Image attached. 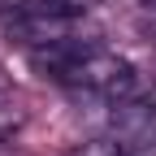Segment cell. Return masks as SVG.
<instances>
[{"mask_svg": "<svg viewBox=\"0 0 156 156\" xmlns=\"http://www.w3.org/2000/svg\"><path fill=\"white\" fill-rule=\"evenodd\" d=\"M65 87L87 91V95H95V100L117 104V100H130V95H134L139 78H134V65L126 61V56L95 48V52H87L83 61H78V69L65 78Z\"/></svg>", "mask_w": 156, "mask_h": 156, "instance_id": "cell-1", "label": "cell"}, {"mask_svg": "<svg viewBox=\"0 0 156 156\" xmlns=\"http://www.w3.org/2000/svg\"><path fill=\"white\" fill-rule=\"evenodd\" d=\"M113 139L122 143L130 156H139V152H156V104L147 100H117L113 104Z\"/></svg>", "mask_w": 156, "mask_h": 156, "instance_id": "cell-2", "label": "cell"}, {"mask_svg": "<svg viewBox=\"0 0 156 156\" xmlns=\"http://www.w3.org/2000/svg\"><path fill=\"white\" fill-rule=\"evenodd\" d=\"M69 156H130L117 139H87V143H78Z\"/></svg>", "mask_w": 156, "mask_h": 156, "instance_id": "cell-3", "label": "cell"}, {"mask_svg": "<svg viewBox=\"0 0 156 156\" xmlns=\"http://www.w3.org/2000/svg\"><path fill=\"white\" fill-rule=\"evenodd\" d=\"M17 126H22V113L0 108V143H5V139H13V134H17Z\"/></svg>", "mask_w": 156, "mask_h": 156, "instance_id": "cell-4", "label": "cell"}, {"mask_svg": "<svg viewBox=\"0 0 156 156\" xmlns=\"http://www.w3.org/2000/svg\"><path fill=\"white\" fill-rule=\"evenodd\" d=\"M143 9H147V13H156V0H143Z\"/></svg>", "mask_w": 156, "mask_h": 156, "instance_id": "cell-5", "label": "cell"}]
</instances>
